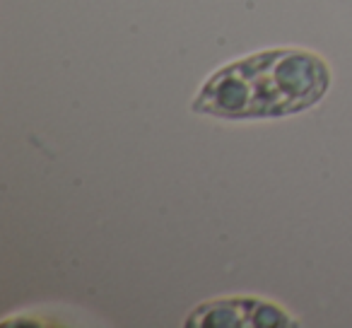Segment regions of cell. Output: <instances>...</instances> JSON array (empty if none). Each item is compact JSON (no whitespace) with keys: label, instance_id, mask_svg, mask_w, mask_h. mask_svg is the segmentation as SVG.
<instances>
[{"label":"cell","instance_id":"1","mask_svg":"<svg viewBox=\"0 0 352 328\" xmlns=\"http://www.w3.org/2000/svg\"><path fill=\"white\" fill-rule=\"evenodd\" d=\"M331 87L326 61L302 49H270L232 61L201 85L191 111L225 121L307 111Z\"/></svg>","mask_w":352,"mask_h":328},{"label":"cell","instance_id":"2","mask_svg":"<svg viewBox=\"0 0 352 328\" xmlns=\"http://www.w3.org/2000/svg\"><path fill=\"white\" fill-rule=\"evenodd\" d=\"M186 326L196 328H287L289 314L261 297H225L193 309Z\"/></svg>","mask_w":352,"mask_h":328}]
</instances>
